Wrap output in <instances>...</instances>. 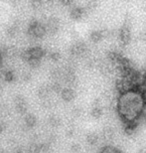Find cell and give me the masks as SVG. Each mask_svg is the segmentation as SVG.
Instances as JSON below:
<instances>
[{
    "instance_id": "cell-1",
    "label": "cell",
    "mask_w": 146,
    "mask_h": 153,
    "mask_svg": "<svg viewBox=\"0 0 146 153\" xmlns=\"http://www.w3.org/2000/svg\"><path fill=\"white\" fill-rule=\"evenodd\" d=\"M29 34L34 36L35 38H42L46 34V27L35 21V22L31 23L29 27Z\"/></svg>"
},
{
    "instance_id": "cell-2",
    "label": "cell",
    "mask_w": 146,
    "mask_h": 153,
    "mask_svg": "<svg viewBox=\"0 0 146 153\" xmlns=\"http://www.w3.org/2000/svg\"><path fill=\"white\" fill-rule=\"evenodd\" d=\"M15 102H16V109L18 112L20 114H25L27 111V108H28V105H27L26 100L23 99V97L18 96L15 99Z\"/></svg>"
},
{
    "instance_id": "cell-3",
    "label": "cell",
    "mask_w": 146,
    "mask_h": 153,
    "mask_svg": "<svg viewBox=\"0 0 146 153\" xmlns=\"http://www.w3.org/2000/svg\"><path fill=\"white\" fill-rule=\"evenodd\" d=\"M58 28H59V20L57 18H51L49 19L47 22V27H46V31L48 30L50 33H56L58 31Z\"/></svg>"
},
{
    "instance_id": "cell-4",
    "label": "cell",
    "mask_w": 146,
    "mask_h": 153,
    "mask_svg": "<svg viewBox=\"0 0 146 153\" xmlns=\"http://www.w3.org/2000/svg\"><path fill=\"white\" fill-rule=\"evenodd\" d=\"M30 54H31V58H37V59H41L44 55L43 49L40 47H35L30 49Z\"/></svg>"
},
{
    "instance_id": "cell-5",
    "label": "cell",
    "mask_w": 146,
    "mask_h": 153,
    "mask_svg": "<svg viewBox=\"0 0 146 153\" xmlns=\"http://www.w3.org/2000/svg\"><path fill=\"white\" fill-rule=\"evenodd\" d=\"M36 122H37V119H36V116L33 114H27L25 117V124L27 127H34L36 125Z\"/></svg>"
},
{
    "instance_id": "cell-6",
    "label": "cell",
    "mask_w": 146,
    "mask_h": 153,
    "mask_svg": "<svg viewBox=\"0 0 146 153\" xmlns=\"http://www.w3.org/2000/svg\"><path fill=\"white\" fill-rule=\"evenodd\" d=\"M74 97H75V94L71 88H65V90L62 91V97L65 100H67V102L72 100L74 99Z\"/></svg>"
},
{
    "instance_id": "cell-7",
    "label": "cell",
    "mask_w": 146,
    "mask_h": 153,
    "mask_svg": "<svg viewBox=\"0 0 146 153\" xmlns=\"http://www.w3.org/2000/svg\"><path fill=\"white\" fill-rule=\"evenodd\" d=\"M49 88H47L46 85H43V87H41L40 88H39V91H38V94L39 97H42V99H45L48 94H49Z\"/></svg>"
},
{
    "instance_id": "cell-8",
    "label": "cell",
    "mask_w": 146,
    "mask_h": 153,
    "mask_svg": "<svg viewBox=\"0 0 146 153\" xmlns=\"http://www.w3.org/2000/svg\"><path fill=\"white\" fill-rule=\"evenodd\" d=\"M49 123H50L52 126H58V125L60 124V119L57 117V116L55 115H52L50 116V118H49Z\"/></svg>"
},
{
    "instance_id": "cell-9",
    "label": "cell",
    "mask_w": 146,
    "mask_h": 153,
    "mask_svg": "<svg viewBox=\"0 0 146 153\" xmlns=\"http://www.w3.org/2000/svg\"><path fill=\"white\" fill-rule=\"evenodd\" d=\"M28 63L30 64V66L33 67V68H37V67L40 65L41 59H37V58H31V59L28 61Z\"/></svg>"
},
{
    "instance_id": "cell-10",
    "label": "cell",
    "mask_w": 146,
    "mask_h": 153,
    "mask_svg": "<svg viewBox=\"0 0 146 153\" xmlns=\"http://www.w3.org/2000/svg\"><path fill=\"white\" fill-rule=\"evenodd\" d=\"M17 31H18L17 27H16V26H14V25H12V26H10V27H9V28L7 29V35H8V36H10V37H14V36L16 35Z\"/></svg>"
},
{
    "instance_id": "cell-11",
    "label": "cell",
    "mask_w": 146,
    "mask_h": 153,
    "mask_svg": "<svg viewBox=\"0 0 146 153\" xmlns=\"http://www.w3.org/2000/svg\"><path fill=\"white\" fill-rule=\"evenodd\" d=\"M81 15H82V11L80 9H74L72 11V17H74L75 19H78L79 17H81Z\"/></svg>"
},
{
    "instance_id": "cell-12",
    "label": "cell",
    "mask_w": 146,
    "mask_h": 153,
    "mask_svg": "<svg viewBox=\"0 0 146 153\" xmlns=\"http://www.w3.org/2000/svg\"><path fill=\"white\" fill-rule=\"evenodd\" d=\"M21 57H22L25 61H27V62H28V61L31 59V54H30V51L28 50V51L23 52L22 55H21Z\"/></svg>"
},
{
    "instance_id": "cell-13",
    "label": "cell",
    "mask_w": 146,
    "mask_h": 153,
    "mask_svg": "<svg viewBox=\"0 0 146 153\" xmlns=\"http://www.w3.org/2000/svg\"><path fill=\"white\" fill-rule=\"evenodd\" d=\"M5 79L7 82H12L14 79V75L12 72H7L5 74Z\"/></svg>"
},
{
    "instance_id": "cell-14",
    "label": "cell",
    "mask_w": 146,
    "mask_h": 153,
    "mask_svg": "<svg viewBox=\"0 0 146 153\" xmlns=\"http://www.w3.org/2000/svg\"><path fill=\"white\" fill-rule=\"evenodd\" d=\"M52 90H53L54 91H57V93H59V91H61V85L59 84H54L53 87H52Z\"/></svg>"
},
{
    "instance_id": "cell-15",
    "label": "cell",
    "mask_w": 146,
    "mask_h": 153,
    "mask_svg": "<svg viewBox=\"0 0 146 153\" xmlns=\"http://www.w3.org/2000/svg\"><path fill=\"white\" fill-rule=\"evenodd\" d=\"M59 58H60V55L58 54V53H53L51 55V59L53 60V61H57V60H59Z\"/></svg>"
},
{
    "instance_id": "cell-16",
    "label": "cell",
    "mask_w": 146,
    "mask_h": 153,
    "mask_svg": "<svg viewBox=\"0 0 146 153\" xmlns=\"http://www.w3.org/2000/svg\"><path fill=\"white\" fill-rule=\"evenodd\" d=\"M52 76H53V78H59V76H60V71H59V70H55V71L52 72Z\"/></svg>"
},
{
    "instance_id": "cell-17",
    "label": "cell",
    "mask_w": 146,
    "mask_h": 153,
    "mask_svg": "<svg viewBox=\"0 0 146 153\" xmlns=\"http://www.w3.org/2000/svg\"><path fill=\"white\" fill-rule=\"evenodd\" d=\"M5 128H6V124H5L3 121H0V132H2V131H4Z\"/></svg>"
},
{
    "instance_id": "cell-18",
    "label": "cell",
    "mask_w": 146,
    "mask_h": 153,
    "mask_svg": "<svg viewBox=\"0 0 146 153\" xmlns=\"http://www.w3.org/2000/svg\"><path fill=\"white\" fill-rule=\"evenodd\" d=\"M61 1H62V3H64V4L69 5V4H71V2L73 1V0H61Z\"/></svg>"
},
{
    "instance_id": "cell-19",
    "label": "cell",
    "mask_w": 146,
    "mask_h": 153,
    "mask_svg": "<svg viewBox=\"0 0 146 153\" xmlns=\"http://www.w3.org/2000/svg\"><path fill=\"white\" fill-rule=\"evenodd\" d=\"M15 1H19V0H15Z\"/></svg>"
}]
</instances>
